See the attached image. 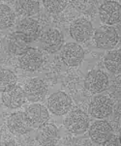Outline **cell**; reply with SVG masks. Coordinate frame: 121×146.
<instances>
[{
  "label": "cell",
  "instance_id": "cell-6",
  "mask_svg": "<svg viewBox=\"0 0 121 146\" xmlns=\"http://www.w3.org/2000/svg\"><path fill=\"white\" fill-rule=\"evenodd\" d=\"M40 41L43 48L49 53H54L61 48L63 44V36L55 28H47L40 35Z\"/></svg>",
  "mask_w": 121,
  "mask_h": 146
},
{
  "label": "cell",
  "instance_id": "cell-16",
  "mask_svg": "<svg viewBox=\"0 0 121 146\" xmlns=\"http://www.w3.org/2000/svg\"><path fill=\"white\" fill-rule=\"evenodd\" d=\"M58 130L53 124H44L39 127L37 139L41 145H54L58 140Z\"/></svg>",
  "mask_w": 121,
  "mask_h": 146
},
{
  "label": "cell",
  "instance_id": "cell-5",
  "mask_svg": "<svg viewBox=\"0 0 121 146\" xmlns=\"http://www.w3.org/2000/svg\"><path fill=\"white\" fill-rule=\"evenodd\" d=\"M89 135L93 142L99 145H106L113 137L112 126L105 120L96 121L89 129Z\"/></svg>",
  "mask_w": 121,
  "mask_h": 146
},
{
  "label": "cell",
  "instance_id": "cell-1",
  "mask_svg": "<svg viewBox=\"0 0 121 146\" xmlns=\"http://www.w3.org/2000/svg\"><path fill=\"white\" fill-rule=\"evenodd\" d=\"M94 39L96 46L98 48L108 50L116 46L119 37L114 27L110 25H103L96 30Z\"/></svg>",
  "mask_w": 121,
  "mask_h": 146
},
{
  "label": "cell",
  "instance_id": "cell-13",
  "mask_svg": "<svg viewBox=\"0 0 121 146\" xmlns=\"http://www.w3.org/2000/svg\"><path fill=\"white\" fill-rule=\"evenodd\" d=\"M25 114L28 118L32 128H39L47 123L49 120V110L44 106L39 104L30 105L25 110Z\"/></svg>",
  "mask_w": 121,
  "mask_h": 146
},
{
  "label": "cell",
  "instance_id": "cell-17",
  "mask_svg": "<svg viewBox=\"0 0 121 146\" xmlns=\"http://www.w3.org/2000/svg\"><path fill=\"white\" fill-rule=\"evenodd\" d=\"M31 42L21 35L19 32H15L12 34L8 41V48L11 53L14 55H23L27 49L29 48V44Z\"/></svg>",
  "mask_w": 121,
  "mask_h": 146
},
{
  "label": "cell",
  "instance_id": "cell-22",
  "mask_svg": "<svg viewBox=\"0 0 121 146\" xmlns=\"http://www.w3.org/2000/svg\"><path fill=\"white\" fill-rule=\"evenodd\" d=\"M15 15L12 9L5 4H0V29H6L13 25Z\"/></svg>",
  "mask_w": 121,
  "mask_h": 146
},
{
  "label": "cell",
  "instance_id": "cell-3",
  "mask_svg": "<svg viewBox=\"0 0 121 146\" xmlns=\"http://www.w3.org/2000/svg\"><path fill=\"white\" fill-rule=\"evenodd\" d=\"M24 96L29 102L38 103L45 99L48 87L45 81L39 78H30L23 87Z\"/></svg>",
  "mask_w": 121,
  "mask_h": 146
},
{
  "label": "cell",
  "instance_id": "cell-10",
  "mask_svg": "<svg viewBox=\"0 0 121 146\" xmlns=\"http://www.w3.org/2000/svg\"><path fill=\"white\" fill-rule=\"evenodd\" d=\"M61 58L63 62L69 67H76L82 62L84 58V51L80 44L68 43L61 50Z\"/></svg>",
  "mask_w": 121,
  "mask_h": 146
},
{
  "label": "cell",
  "instance_id": "cell-9",
  "mask_svg": "<svg viewBox=\"0 0 121 146\" xmlns=\"http://www.w3.org/2000/svg\"><path fill=\"white\" fill-rule=\"evenodd\" d=\"M108 85V78L100 70L91 71L87 74L84 80V86L89 92L99 94L105 91Z\"/></svg>",
  "mask_w": 121,
  "mask_h": 146
},
{
  "label": "cell",
  "instance_id": "cell-19",
  "mask_svg": "<svg viewBox=\"0 0 121 146\" xmlns=\"http://www.w3.org/2000/svg\"><path fill=\"white\" fill-rule=\"evenodd\" d=\"M16 9L19 15L29 18L39 12V2L34 0H19L17 1Z\"/></svg>",
  "mask_w": 121,
  "mask_h": 146
},
{
  "label": "cell",
  "instance_id": "cell-8",
  "mask_svg": "<svg viewBox=\"0 0 121 146\" xmlns=\"http://www.w3.org/2000/svg\"><path fill=\"white\" fill-rule=\"evenodd\" d=\"M121 7L116 1H105L99 8V16L105 25H113L120 21Z\"/></svg>",
  "mask_w": 121,
  "mask_h": 146
},
{
  "label": "cell",
  "instance_id": "cell-4",
  "mask_svg": "<svg viewBox=\"0 0 121 146\" xmlns=\"http://www.w3.org/2000/svg\"><path fill=\"white\" fill-rule=\"evenodd\" d=\"M112 101L108 96L97 95L91 100L89 112L96 119H105L112 114Z\"/></svg>",
  "mask_w": 121,
  "mask_h": 146
},
{
  "label": "cell",
  "instance_id": "cell-7",
  "mask_svg": "<svg viewBox=\"0 0 121 146\" xmlns=\"http://www.w3.org/2000/svg\"><path fill=\"white\" fill-rule=\"evenodd\" d=\"M72 106V100L66 93L58 91L51 94L48 100V108L55 115H64L69 112Z\"/></svg>",
  "mask_w": 121,
  "mask_h": 146
},
{
  "label": "cell",
  "instance_id": "cell-12",
  "mask_svg": "<svg viewBox=\"0 0 121 146\" xmlns=\"http://www.w3.org/2000/svg\"><path fill=\"white\" fill-rule=\"evenodd\" d=\"M44 62L43 55L38 49L29 48L19 60V67L26 72H35L41 68Z\"/></svg>",
  "mask_w": 121,
  "mask_h": 146
},
{
  "label": "cell",
  "instance_id": "cell-14",
  "mask_svg": "<svg viewBox=\"0 0 121 146\" xmlns=\"http://www.w3.org/2000/svg\"><path fill=\"white\" fill-rule=\"evenodd\" d=\"M8 128L10 132L14 135H21L28 133L31 130V125L25 112L13 113L8 119Z\"/></svg>",
  "mask_w": 121,
  "mask_h": 146
},
{
  "label": "cell",
  "instance_id": "cell-18",
  "mask_svg": "<svg viewBox=\"0 0 121 146\" xmlns=\"http://www.w3.org/2000/svg\"><path fill=\"white\" fill-rule=\"evenodd\" d=\"M17 32L21 33L29 41L35 40L39 33V24L34 19L24 18L19 22L17 26Z\"/></svg>",
  "mask_w": 121,
  "mask_h": 146
},
{
  "label": "cell",
  "instance_id": "cell-2",
  "mask_svg": "<svg viewBox=\"0 0 121 146\" xmlns=\"http://www.w3.org/2000/svg\"><path fill=\"white\" fill-rule=\"evenodd\" d=\"M66 129L75 135H82L89 127L88 115L82 110H76L71 111L64 120Z\"/></svg>",
  "mask_w": 121,
  "mask_h": 146
},
{
  "label": "cell",
  "instance_id": "cell-20",
  "mask_svg": "<svg viewBox=\"0 0 121 146\" xmlns=\"http://www.w3.org/2000/svg\"><path fill=\"white\" fill-rule=\"evenodd\" d=\"M121 53L120 50H114L108 53L104 59L106 68L112 74H119L121 71Z\"/></svg>",
  "mask_w": 121,
  "mask_h": 146
},
{
  "label": "cell",
  "instance_id": "cell-21",
  "mask_svg": "<svg viewBox=\"0 0 121 146\" xmlns=\"http://www.w3.org/2000/svg\"><path fill=\"white\" fill-rule=\"evenodd\" d=\"M17 76L16 75L8 69H1L0 70V91L8 90L11 87L16 85Z\"/></svg>",
  "mask_w": 121,
  "mask_h": 146
},
{
  "label": "cell",
  "instance_id": "cell-23",
  "mask_svg": "<svg viewBox=\"0 0 121 146\" xmlns=\"http://www.w3.org/2000/svg\"><path fill=\"white\" fill-rule=\"evenodd\" d=\"M43 3L51 14H59L67 7V1L64 0H44Z\"/></svg>",
  "mask_w": 121,
  "mask_h": 146
},
{
  "label": "cell",
  "instance_id": "cell-15",
  "mask_svg": "<svg viewBox=\"0 0 121 146\" xmlns=\"http://www.w3.org/2000/svg\"><path fill=\"white\" fill-rule=\"evenodd\" d=\"M2 103L5 106L12 110L18 108L23 106L25 100L23 89L18 85H15L8 90L2 92Z\"/></svg>",
  "mask_w": 121,
  "mask_h": 146
},
{
  "label": "cell",
  "instance_id": "cell-11",
  "mask_svg": "<svg viewBox=\"0 0 121 146\" xmlns=\"http://www.w3.org/2000/svg\"><path fill=\"white\" fill-rule=\"evenodd\" d=\"M92 33V24L87 19H78L70 26V35L78 43H84L89 40Z\"/></svg>",
  "mask_w": 121,
  "mask_h": 146
}]
</instances>
